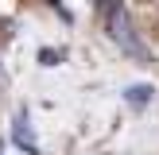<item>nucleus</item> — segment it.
<instances>
[{
	"label": "nucleus",
	"instance_id": "nucleus-1",
	"mask_svg": "<svg viewBox=\"0 0 159 155\" xmlns=\"http://www.w3.org/2000/svg\"><path fill=\"white\" fill-rule=\"evenodd\" d=\"M148 93H152L148 85H132V89H128V101H136V105H140V101H148Z\"/></svg>",
	"mask_w": 159,
	"mask_h": 155
}]
</instances>
